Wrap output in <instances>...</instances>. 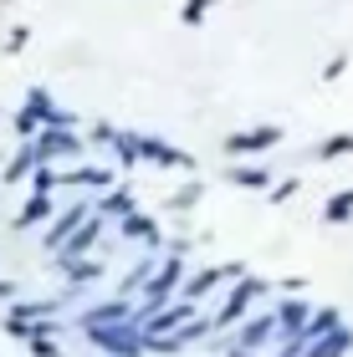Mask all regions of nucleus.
Segmentation results:
<instances>
[{"label": "nucleus", "mask_w": 353, "mask_h": 357, "mask_svg": "<svg viewBox=\"0 0 353 357\" xmlns=\"http://www.w3.org/2000/svg\"><path fill=\"white\" fill-rule=\"evenodd\" d=\"M134 312H138V306H128L123 296H113V301H103V306H87V312L77 317V327H82V332H98V327H128V321H134Z\"/></svg>", "instance_id": "obj_10"}, {"label": "nucleus", "mask_w": 353, "mask_h": 357, "mask_svg": "<svg viewBox=\"0 0 353 357\" xmlns=\"http://www.w3.org/2000/svg\"><path fill=\"white\" fill-rule=\"evenodd\" d=\"M87 215H92V204L87 199H77V204H67V209H62V215H57V225H52V230H46V250H62V245H67V240L77 235V230H82V225H87Z\"/></svg>", "instance_id": "obj_11"}, {"label": "nucleus", "mask_w": 353, "mask_h": 357, "mask_svg": "<svg viewBox=\"0 0 353 357\" xmlns=\"http://www.w3.org/2000/svg\"><path fill=\"white\" fill-rule=\"evenodd\" d=\"M343 67H348V56H333V61H328V72H323V77H328V82H333V77H343Z\"/></svg>", "instance_id": "obj_27"}, {"label": "nucleus", "mask_w": 353, "mask_h": 357, "mask_svg": "<svg viewBox=\"0 0 353 357\" xmlns=\"http://www.w3.org/2000/svg\"><path fill=\"white\" fill-rule=\"evenodd\" d=\"M138 158L143 164H159V169H180V174H195V153H185V149H174L169 138H149V133H138Z\"/></svg>", "instance_id": "obj_7"}, {"label": "nucleus", "mask_w": 353, "mask_h": 357, "mask_svg": "<svg viewBox=\"0 0 353 357\" xmlns=\"http://www.w3.org/2000/svg\"><path fill=\"white\" fill-rule=\"evenodd\" d=\"M261 296H271V281H261V275H246V281H236L226 296H220V312L210 317V332H226V327H236V321H246L251 306L261 301Z\"/></svg>", "instance_id": "obj_1"}, {"label": "nucleus", "mask_w": 353, "mask_h": 357, "mask_svg": "<svg viewBox=\"0 0 353 357\" xmlns=\"http://www.w3.org/2000/svg\"><path fill=\"white\" fill-rule=\"evenodd\" d=\"M338 327H343V317L333 312V306H317V312H312V321H308V332H302V337H308V342H323V337H328V332H338Z\"/></svg>", "instance_id": "obj_17"}, {"label": "nucleus", "mask_w": 353, "mask_h": 357, "mask_svg": "<svg viewBox=\"0 0 353 357\" xmlns=\"http://www.w3.org/2000/svg\"><path fill=\"white\" fill-rule=\"evenodd\" d=\"M82 143L87 138H77V128H41L36 133V169L41 164H52V169H62V164H77L82 158Z\"/></svg>", "instance_id": "obj_3"}, {"label": "nucleus", "mask_w": 353, "mask_h": 357, "mask_svg": "<svg viewBox=\"0 0 353 357\" xmlns=\"http://www.w3.org/2000/svg\"><path fill=\"white\" fill-rule=\"evenodd\" d=\"M62 184H72V189H113V184H118V169H103V164H72V169H62Z\"/></svg>", "instance_id": "obj_12"}, {"label": "nucleus", "mask_w": 353, "mask_h": 357, "mask_svg": "<svg viewBox=\"0 0 353 357\" xmlns=\"http://www.w3.org/2000/svg\"><path fill=\"white\" fill-rule=\"evenodd\" d=\"M323 220H328V225H348V220H353V189H338V194H333V199L323 204Z\"/></svg>", "instance_id": "obj_19"}, {"label": "nucleus", "mask_w": 353, "mask_h": 357, "mask_svg": "<svg viewBox=\"0 0 353 357\" xmlns=\"http://www.w3.org/2000/svg\"><path fill=\"white\" fill-rule=\"evenodd\" d=\"M226 281H246V266H200V271H189L185 275V286H180V296L185 301H205V296H210V291H220V286H226Z\"/></svg>", "instance_id": "obj_4"}, {"label": "nucleus", "mask_w": 353, "mask_h": 357, "mask_svg": "<svg viewBox=\"0 0 353 357\" xmlns=\"http://www.w3.org/2000/svg\"><path fill=\"white\" fill-rule=\"evenodd\" d=\"M348 352H353V332H348V327L328 332L323 342H312V347H308V357H348Z\"/></svg>", "instance_id": "obj_16"}, {"label": "nucleus", "mask_w": 353, "mask_h": 357, "mask_svg": "<svg viewBox=\"0 0 353 357\" xmlns=\"http://www.w3.org/2000/svg\"><path fill=\"white\" fill-rule=\"evenodd\" d=\"M92 209H98V215H103V220H108V215H118V220H128V215H134V209H138V204H134V194H128V189L118 184V189H108V194H103V199H98V204H92Z\"/></svg>", "instance_id": "obj_15"}, {"label": "nucleus", "mask_w": 353, "mask_h": 357, "mask_svg": "<svg viewBox=\"0 0 353 357\" xmlns=\"http://www.w3.org/2000/svg\"><path fill=\"white\" fill-rule=\"evenodd\" d=\"M287 133L277 123H261V128H240V133H231V138H220V149H226L231 158H251V153H266V149H277Z\"/></svg>", "instance_id": "obj_5"}, {"label": "nucleus", "mask_w": 353, "mask_h": 357, "mask_svg": "<svg viewBox=\"0 0 353 357\" xmlns=\"http://www.w3.org/2000/svg\"><path fill=\"white\" fill-rule=\"evenodd\" d=\"M231 184H236V189H261V194H266V189H271V174H266L261 164H236V169H231Z\"/></svg>", "instance_id": "obj_18"}, {"label": "nucleus", "mask_w": 353, "mask_h": 357, "mask_svg": "<svg viewBox=\"0 0 353 357\" xmlns=\"http://www.w3.org/2000/svg\"><path fill=\"white\" fill-rule=\"evenodd\" d=\"M57 215H62L57 199H46V194H31V199L15 209V220H10V225H15V230H36L41 220H57Z\"/></svg>", "instance_id": "obj_13"}, {"label": "nucleus", "mask_w": 353, "mask_h": 357, "mask_svg": "<svg viewBox=\"0 0 353 357\" xmlns=\"http://www.w3.org/2000/svg\"><path fill=\"white\" fill-rule=\"evenodd\" d=\"M108 149H113V158H123V169H134V164H143L138 158V133H113V143H108Z\"/></svg>", "instance_id": "obj_20"}, {"label": "nucleus", "mask_w": 353, "mask_h": 357, "mask_svg": "<svg viewBox=\"0 0 353 357\" xmlns=\"http://www.w3.org/2000/svg\"><path fill=\"white\" fill-rule=\"evenodd\" d=\"M271 337H282V332H277V312H261V317H246L220 347H226V357H256Z\"/></svg>", "instance_id": "obj_2"}, {"label": "nucleus", "mask_w": 353, "mask_h": 357, "mask_svg": "<svg viewBox=\"0 0 353 357\" xmlns=\"http://www.w3.org/2000/svg\"><path fill=\"white\" fill-rule=\"evenodd\" d=\"M312 153L323 158V164H333V158H348V153H353V133H333L328 143H317Z\"/></svg>", "instance_id": "obj_21"}, {"label": "nucleus", "mask_w": 353, "mask_h": 357, "mask_svg": "<svg viewBox=\"0 0 353 357\" xmlns=\"http://www.w3.org/2000/svg\"><path fill=\"white\" fill-rule=\"evenodd\" d=\"M189 321H200V306L180 296V301H169V306H164L159 317H149V321H143V342H159V337H174L180 327H189Z\"/></svg>", "instance_id": "obj_6"}, {"label": "nucleus", "mask_w": 353, "mask_h": 357, "mask_svg": "<svg viewBox=\"0 0 353 357\" xmlns=\"http://www.w3.org/2000/svg\"><path fill=\"white\" fill-rule=\"evenodd\" d=\"M210 6H215V0H180V21H185V26H200Z\"/></svg>", "instance_id": "obj_24"}, {"label": "nucleus", "mask_w": 353, "mask_h": 357, "mask_svg": "<svg viewBox=\"0 0 353 357\" xmlns=\"http://www.w3.org/2000/svg\"><path fill=\"white\" fill-rule=\"evenodd\" d=\"M292 194H297V178H282V184H271V189H266V199H271V204H282V199H292Z\"/></svg>", "instance_id": "obj_26"}, {"label": "nucleus", "mask_w": 353, "mask_h": 357, "mask_svg": "<svg viewBox=\"0 0 353 357\" xmlns=\"http://www.w3.org/2000/svg\"><path fill=\"white\" fill-rule=\"evenodd\" d=\"M36 174V138H26V143H15V158L6 164V178L0 184H21V178Z\"/></svg>", "instance_id": "obj_14"}, {"label": "nucleus", "mask_w": 353, "mask_h": 357, "mask_svg": "<svg viewBox=\"0 0 353 357\" xmlns=\"http://www.w3.org/2000/svg\"><path fill=\"white\" fill-rule=\"evenodd\" d=\"M0 301H15V286L10 281H0Z\"/></svg>", "instance_id": "obj_28"}, {"label": "nucleus", "mask_w": 353, "mask_h": 357, "mask_svg": "<svg viewBox=\"0 0 353 357\" xmlns=\"http://www.w3.org/2000/svg\"><path fill=\"white\" fill-rule=\"evenodd\" d=\"M87 342H98L108 357H143L149 347H143V332L128 321V327H98V332H87Z\"/></svg>", "instance_id": "obj_8"}, {"label": "nucleus", "mask_w": 353, "mask_h": 357, "mask_svg": "<svg viewBox=\"0 0 353 357\" xmlns=\"http://www.w3.org/2000/svg\"><path fill=\"white\" fill-rule=\"evenodd\" d=\"M200 194H205V184H200V178H189V184H185L180 194H169V209H189V204L200 199Z\"/></svg>", "instance_id": "obj_25"}, {"label": "nucleus", "mask_w": 353, "mask_h": 357, "mask_svg": "<svg viewBox=\"0 0 353 357\" xmlns=\"http://www.w3.org/2000/svg\"><path fill=\"white\" fill-rule=\"evenodd\" d=\"M57 184H62V169H52V164H41L36 174H31V194H46V199H52Z\"/></svg>", "instance_id": "obj_23"}, {"label": "nucleus", "mask_w": 353, "mask_h": 357, "mask_svg": "<svg viewBox=\"0 0 353 357\" xmlns=\"http://www.w3.org/2000/svg\"><path fill=\"white\" fill-rule=\"evenodd\" d=\"M118 240H134V245H149L154 255L169 245V240H164V225H159V220L149 215V209H134L128 220H118Z\"/></svg>", "instance_id": "obj_9"}, {"label": "nucleus", "mask_w": 353, "mask_h": 357, "mask_svg": "<svg viewBox=\"0 0 353 357\" xmlns=\"http://www.w3.org/2000/svg\"><path fill=\"white\" fill-rule=\"evenodd\" d=\"M103 271H108V261H77V266H67V281L72 286H87V281H98Z\"/></svg>", "instance_id": "obj_22"}]
</instances>
